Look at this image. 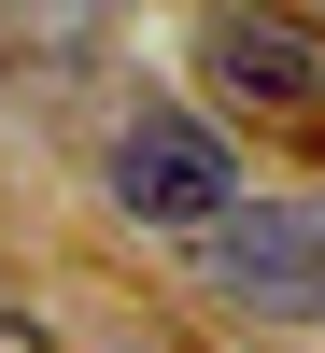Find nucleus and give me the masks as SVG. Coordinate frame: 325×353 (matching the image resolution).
I'll use <instances>...</instances> for the list:
<instances>
[{
  "mask_svg": "<svg viewBox=\"0 0 325 353\" xmlns=\"http://www.w3.org/2000/svg\"><path fill=\"white\" fill-rule=\"evenodd\" d=\"M198 71H213L241 113L311 128V113H325V28L297 14V0H213V28H198Z\"/></svg>",
  "mask_w": 325,
  "mask_h": 353,
  "instance_id": "nucleus-3",
  "label": "nucleus"
},
{
  "mask_svg": "<svg viewBox=\"0 0 325 353\" xmlns=\"http://www.w3.org/2000/svg\"><path fill=\"white\" fill-rule=\"evenodd\" d=\"M99 198H113L128 226H156V241H213V226L241 212V156H226L213 113L141 99L128 128H113V156H99Z\"/></svg>",
  "mask_w": 325,
  "mask_h": 353,
  "instance_id": "nucleus-1",
  "label": "nucleus"
},
{
  "mask_svg": "<svg viewBox=\"0 0 325 353\" xmlns=\"http://www.w3.org/2000/svg\"><path fill=\"white\" fill-rule=\"evenodd\" d=\"M297 14H311V28H325V0H297Z\"/></svg>",
  "mask_w": 325,
  "mask_h": 353,
  "instance_id": "nucleus-4",
  "label": "nucleus"
},
{
  "mask_svg": "<svg viewBox=\"0 0 325 353\" xmlns=\"http://www.w3.org/2000/svg\"><path fill=\"white\" fill-rule=\"evenodd\" d=\"M198 283L255 325H325V198H241L198 241Z\"/></svg>",
  "mask_w": 325,
  "mask_h": 353,
  "instance_id": "nucleus-2",
  "label": "nucleus"
}]
</instances>
